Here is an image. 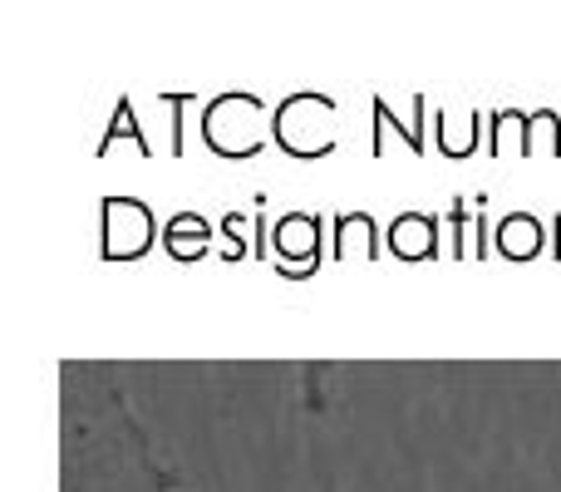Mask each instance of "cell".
I'll list each match as a JSON object with an SVG mask.
<instances>
[{
	"label": "cell",
	"mask_w": 561,
	"mask_h": 492,
	"mask_svg": "<svg viewBox=\"0 0 561 492\" xmlns=\"http://www.w3.org/2000/svg\"><path fill=\"white\" fill-rule=\"evenodd\" d=\"M59 492H178L128 389L99 359L59 365Z\"/></svg>",
	"instance_id": "6da1fadb"
}]
</instances>
